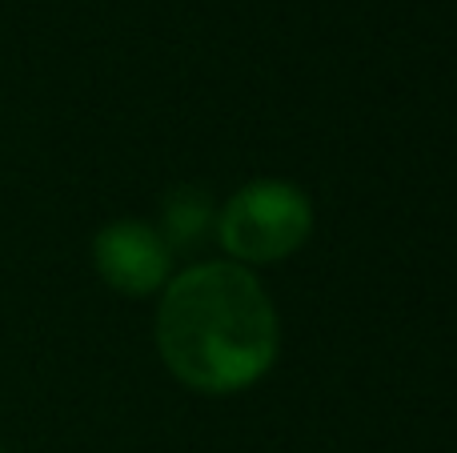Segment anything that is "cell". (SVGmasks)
Masks as SVG:
<instances>
[{
	"instance_id": "obj_5",
	"label": "cell",
	"mask_w": 457,
	"mask_h": 453,
	"mask_svg": "<svg viewBox=\"0 0 457 453\" xmlns=\"http://www.w3.org/2000/svg\"><path fill=\"white\" fill-rule=\"evenodd\" d=\"M0 453H4V449H0Z\"/></svg>"
},
{
	"instance_id": "obj_2",
	"label": "cell",
	"mask_w": 457,
	"mask_h": 453,
	"mask_svg": "<svg viewBox=\"0 0 457 453\" xmlns=\"http://www.w3.org/2000/svg\"><path fill=\"white\" fill-rule=\"evenodd\" d=\"M313 229V205L289 181H253L228 197L217 217V237L237 261H285L305 245Z\"/></svg>"
},
{
	"instance_id": "obj_1",
	"label": "cell",
	"mask_w": 457,
	"mask_h": 453,
	"mask_svg": "<svg viewBox=\"0 0 457 453\" xmlns=\"http://www.w3.org/2000/svg\"><path fill=\"white\" fill-rule=\"evenodd\" d=\"M157 345L177 382L197 393H237L269 374L281 329L277 309L245 265L209 261L169 281Z\"/></svg>"
},
{
	"instance_id": "obj_4",
	"label": "cell",
	"mask_w": 457,
	"mask_h": 453,
	"mask_svg": "<svg viewBox=\"0 0 457 453\" xmlns=\"http://www.w3.org/2000/svg\"><path fill=\"white\" fill-rule=\"evenodd\" d=\"M217 221V209H213V197L197 185H177L169 189L165 205H161V241L169 249H189L213 229Z\"/></svg>"
},
{
	"instance_id": "obj_3",
	"label": "cell",
	"mask_w": 457,
	"mask_h": 453,
	"mask_svg": "<svg viewBox=\"0 0 457 453\" xmlns=\"http://www.w3.org/2000/svg\"><path fill=\"white\" fill-rule=\"evenodd\" d=\"M169 253L173 249L161 241V233L141 221H112L93 241L96 273L104 277V285L125 297H145L165 285Z\"/></svg>"
}]
</instances>
